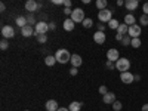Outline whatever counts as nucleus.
Masks as SVG:
<instances>
[{"mask_svg":"<svg viewBox=\"0 0 148 111\" xmlns=\"http://www.w3.org/2000/svg\"><path fill=\"white\" fill-rule=\"evenodd\" d=\"M71 5H73L71 0H64V6H65V8H71Z\"/></svg>","mask_w":148,"mask_h":111,"instance_id":"40","label":"nucleus"},{"mask_svg":"<svg viewBox=\"0 0 148 111\" xmlns=\"http://www.w3.org/2000/svg\"><path fill=\"white\" fill-rule=\"evenodd\" d=\"M96 28H98V31H102V33H105V24L99 22V24L96 25Z\"/></svg>","mask_w":148,"mask_h":111,"instance_id":"34","label":"nucleus"},{"mask_svg":"<svg viewBox=\"0 0 148 111\" xmlns=\"http://www.w3.org/2000/svg\"><path fill=\"white\" fill-rule=\"evenodd\" d=\"M133 76H135V82H139V80H141V76H139V74H133Z\"/></svg>","mask_w":148,"mask_h":111,"instance_id":"46","label":"nucleus"},{"mask_svg":"<svg viewBox=\"0 0 148 111\" xmlns=\"http://www.w3.org/2000/svg\"><path fill=\"white\" fill-rule=\"evenodd\" d=\"M125 24L126 25H135V24H136V18H135V15L133 14H127L126 16H125Z\"/></svg>","mask_w":148,"mask_h":111,"instance_id":"19","label":"nucleus"},{"mask_svg":"<svg viewBox=\"0 0 148 111\" xmlns=\"http://www.w3.org/2000/svg\"><path fill=\"white\" fill-rule=\"evenodd\" d=\"M34 30H36L37 34H46V33L49 31V22H46V21H39V22L36 24Z\"/></svg>","mask_w":148,"mask_h":111,"instance_id":"7","label":"nucleus"},{"mask_svg":"<svg viewBox=\"0 0 148 111\" xmlns=\"http://www.w3.org/2000/svg\"><path fill=\"white\" fill-rule=\"evenodd\" d=\"M98 19H99V22L102 24H108L111 19H113V12H111V9H104V10H99L98 12Z\"/></svg>","mask_w":148,"mask_h":111,"instance_id":"3","label":"nucleus"},{"mask_svg":"<svg viewBox=\"0 0 148 111\" xmlns=\"http://www.w3.org/2000/svg\"><path fill=\"white\" fill-rule=\"evenodd\" d=\"M141 45H142V42H141V39H132V47H135V49H138V47H141Z\"/></svg>","mask_w":148,"mask_h":111,"instance_id":"30","label":"nucleus"},{"mask_svg":"<svg viewBox=\"0 0 148 111\" xmlns=\"http://www.w3.org/2000/svg\"><path fill=\"white\" fill-rule=\"evenodd\" d=\"M16 25L19 27V28H24L25 25H28V21H27V16H24V15H21V16H16Z\"/></svg>","mask_w":148,"mask_h":111,"instance_id":"18","label":"nucleus"},{"mask_svg":"<svg viewBox=\"0 0 148 111\" xmlns=\"http://www.w3.org/2000/svg\"><path fill=\"white\" fill-rule=\"evenodd\" d=\"M49 30L55 31V30H56V24H55V22H49Z\"/></svg>","mask_w":148,"mask_h":111,"instance_id":"39","label":"nucleus"},{"mask_svg":"<svg viewBox=\"0 0 148 111\" xmlns=\"http://www.w3.org/2000/svg\"><path fill=\"white\" fill-rule=\"evenodd\" d=\"M53 5H64V0H52Z\"/></svg>","mask_w":148,"mask_h":111,"instance_id":"41","label":"nucleus"},{"mask_svg":"<svg viewBox=\"0 0 148 111\" xmlns=\"http://www.w3.org/2000/svg\"><path fill=\"white\" fill-rule=\"evenodd\" d=\"M58 111H70V110H68V108H64V107H59Z\"/></svg>","mask_w":148,"mask_h":111,"instance_id":"47","label":"nucleus"},{"mask_svg":"<svg viewBox=\"0 0 148 111\" xmlns=\"http://www.w3.org/2000/svg\"><path fill=\"white\" fill-rule=\"evenodd\" d=\"M0 10H2V12L6 10V5H5V3H0Z\"/></svg>","mask_w":148,"mask_h":111,"instance_id":"43","label":"nucleus"},{"mask_svg":"<svg viewBox=\"0 0 148 111\" xmlns=\"http://www.w3.org/2000/svg\"><path fill=\"white\" fill-rule=\"evenodd\" d=\"M82 24H83V27H84V28H90V27L93 25V19H92V18H86Z\"/></svg>","mask_w":148,"mask_h":111,"instance_id":"27","label":"nucleus"},{"mask_svg":"<svg viewBox=\"0 0 148 111\" xmlns=\"http://www.w3.org/2000/svg\"><path fill=\"white\" fill-rule=\"evenodd\" d=\"M116 70L120 73H126L130 70V61L127 58H120L116 62Z\"/></svg>","mask_w":148,"mask_h":111,"instance_id":"2","label":"nucleus"},{"mask_svg":"<svg viewBox=\"0 0 148 111\" xmlns=\"http://www.w3.org/2000/svg\"><path fill=\"white\" fill-rule=\"evenodd\" d=\"M141 33H142V27L139 25V24H135V25H130V27H129L127 36L132 37V39H139Z\"/></svg>","mask_w":148,"mask_h":111,"instance_id":"5","label":"nucleus"},{"mask_svg":"<svg viewBox=\"0 0 148 111\" xmlns=\"http://www.w3.org/2000/svg\"><path fill=\"white\" fill-rule=\"evenodd\" d=\"M141 111H148V104H144L142 108H141Z\"/></svg>","mask_w":148,"mask_h":111,"instance_id":"45","label":"nucleus"},{"mask_svg":"<svg viewBox=\"0 0 148 111\" xmlns=\"http://www.w3.org/2000/svg\"><path fill=\"white\" fill-rule=\"evenodd\" d=\"M34 37L37 39V42H39V43H42V45L47 42V36H46V34H37V33L34 31Z\"/></svg>","mask_w":148,"mask_h":111,"instance_id":"23","label":"nucleus"},{"mask_svg":"<svg viewBox=\"0 0 148 111\" xmlns=\"http://www.w3.org/2000/svg\"><path fill=\"white\" fill-rule=\"evenodd\" d=\"M117 6H125V2H123V0H117Z\"/></svg>","mask_w":148,"mask_h":111,"instance_id":"44","label":"nucleus"},{"mask_svg":"<svg viewBox=\"0 0 148 111\" xmlns=\"http://www.w3.org/2000/svg\"><path fill=\"white\" fill-rule=\"evenodd\" d=\"M121 45H123V46H130V45H132V37L125 36V37H123V40H121Z\"/></svg>","mask_w":148,"mask_h":111,"instance_id":"29","label":"nucleus"},{"mask_svg":"<svg viewBox=\"0 0 148 111\" xmlns=\"http://www.w3.org/2000/svg\"><path fill=\"white\" fill-rule=\"evenodd\" d=\"M99 93H101L102 96L108 93V89H107V86H101V88H99Z\"/></svg>","mask_w":148,"mask_h":111,"instance_id":"35","label":"nucleus"},{"mask_svg":"<svg viewBox=\"0 0 148 111\" xmlns=\"http://www.w3.org/2000/svg\"><path fill=\"white\" fill-rule=\"evenodd\" d=\"M8 47H9L8 40H6V39H2V42H0V49H2V51H6Z\"/></svg>","mask_w":148,"mask_h":111,"instance_id":"31","label":"nucleus"},{"mask_svg":"<svg viewBox=\"0 0 148 111\" xmlns=\"http://www.w3.org/2000/svg\"><path fill=\"white\" fill-rule=\"evenodd\" d=\"M107 6H108V2H107V0H96V8L99 9V10L107 9Z\"/></svg>","mask_w":148,"mask_h":111,"instance_id":"24","label":"nucleus"},{"mask_svg":"<svg viewBox=\"0 0 148 111\" xmlns=\"http://www.w3.org/2000/svg\"><path fill=\"white\" fill-rule=\"evenodd\" d=\"M45 64H46L47 67H53V65L56 64V58H55V55H47V56L45 58Z\"/></svg>","mask_w":148,"mask_h":111,"instance_id":"21","label":"nucleus"},{"mask_svg":"<svg viewBox=\"0 0 148 111\" xmlns=\"http://www.w3.org/2000/svg\"><path fill=\"white\" fill-rule=\"evenodd\" d=\"M127 33H129V25H126L125 22H123V24H120V25H119V28H117V34H121V36H127Z\"/></svg>","mask_w":148,"mask_h":111,"instance_id":"20","label":"nucleus"},{"mask_svg":"<svg viewBox=\"0 0 148 111\" xmlns=\"http://www.w3.org/2000/svg\"><path fill=\"white\" fill-rule=\"evenodd\" d=\"M139 25H141V27H147V25H148V15H144V14H142V15L139 16Z\"/></svg>","mask_w":148,"mask_h":111,"instance_id":"26","label":"nucleus"},{"mask_svg":"<svg viewBox=\"0 0 148 111\" xmlns=\"http://www.w3.org/2000/svg\"><path fill=\"white\" fill-rule=\"evenodd\" d=\"M71 65L74 67V68H79L82 64H83V59H82V56L80 55H77V53H74V55H71Z\"/></svg>","mask_w":148,"mask_h":111,"instance_id":"14","label":"nucleus"},{"mask_svg":"<svg viewBox=\"0 0 148 111\" xmlns=\"http://www.w3.org/2000/svg\"><path fill=\"white\" fill-rule=\"evenodd\" d=\"M77 73H79V70H77V68H74V67H71V68H70V74H71V76H77Z\"/></svg>","mask_w":148,"mask_h":111,"instance_id":"38","label":"nucleus"},{"mask_svg":"<svg viewBox=\"0 0 148 111\" xmlns=\"http://www.w3.org/2000/svg\"><path fill=\"white\" fill-rule=\"evenodd\" d=\"M123 37H125V36H121V34H116V40L121 43V40H123Z\"/></svg>","mask_w":148,"mask_h":111,"instance_id":"42","label":"nucleus"},{"mask_svg":"<svg viewBox=\"0 0 148 111\" xmlns=\"http://www.w3.org/2000/svg\"><path fill=\"white\" fill-rule=\"evenodd\" d=\"M27 21H28V25H34V27H36L37 21H36V18H34L33 14H28V15H27Z\"/></svg>","mask_w":148,"mask_h":111,"instance_id":"28","label":"nucleus"},{"mask_svg":"<svg viewBox=\"0 0 148 111\" xmlns=\"http://www.w3.org/2000/svg\"><path fill=\"white\" fill-rule=\"evenodd\" d=\"M102 101H104V104H107V105H113V104L117 101V99H116V93L108 92L107 95L102 96Z\"/></svg>","mask_w":148,"mask_h":111,"instance_id":"11","label":"nucleus"},{"mask_svg":"<svg viewBox=\"0 0 148 111\" xmlns=\"http://www.w3.org/2000/svg\"><path fill=\"white\" fill-rule=\"evenodd\" d=\"M138 6H139V2H138V0H126V2H125V8H126L127 10H130V12L136 10Z\"/></svg>","mask_w":148,"mask_h":111,"instance_id":"13","label":"nucleus"},{"mask_svg":"<svg viewBox=\"0 0 148 111\" xmlns=\"http://www.w3.org/2000/svg\"><path fill=\"white\" fill-rule=\"evenodd\" d=\"M62 27H64V30H65V31H73V30H74V27H76V22H74L71 18H67V19L62 22Z\"/></svg>","mask_w":148,"mask_h":111,"instance_id":"16","label":"nucleus"},{"mask_svg":"<svg viewBox=\"0 0 148 111\" xmlns=\"http://www.w3.org/2000/svg\"><path fill=\"white\" fill-rule=\"evenodd\" d=\"M82 107H83V104H82V102L73 101V102L68 105V110H70V111H80V110H82Z\"/></svg>","mask_w":148,"mask_h":111,"instance_id":"22","label":"nucleus"},{"mask_svg":"<svg viewBox=\"0 0 148 111\" xmlns=\"http://www.w3.org/2000/svg\"><path fill=\"white\" fill-rule=\"evenodd\" d=\"M74 22H83L84 19H86V16H84V10L83 9H80V8H76V9H73V14H71V16H70Z\"/></svg>","mask_w":148,"mask_h":111,"instance_id":"4","label":"nucleus"},{"mask_svg":"<svg viewBox=\"0 0 148 111\" xmlns=\"http://www.w3.org/2000/svg\"><path fill=\"white\" fill-rule=\"evenodd\" d=\"M55 58H56V62L59 64H67L71 61V53L67 51V49H58L55 52Z\"/></svg>","mask_w":148,"mask_h":111,"instance_id":"1","label":"nucleus"},{"mask_svg":"<svg viewBox=\"0 0 148 111\" xmlns=\"http://www.w3.org/2000/svg\"><path fill=\"white\" fill-rule=\"evenodd\" d=\"M2 36L3 39H12V37H15V28L12 25H3L2 27Z\"/></svg>","mask_w":148,"mask_h":111,"instance_id":"8","label":"nucleus"},{"mask_svg":"<svg viewBox=\"0 0 148 111\" xmlns=\"http://www.w3.org/2000/svg\"><path fill=\"white\" fill-rule=\"evenodd\" d=\"M120 59V52L116 47H111L107 51V61H111V62H117Z\"/></svg>","mask_w":148,"mask_h":111,"instance_id":"6","label":"nucleus"},{"mask_svg":"<svg viewBox=\"0 0 148 111\" xmlns=\"http://www.w3.org/2000/svg\"><path fill=\"white\" fill-rule=\"evenodd\" d=\"M37 9H39V3H37L36 0H27L25 2V10H28L30 14L36 12Z\"/></svg>","mask_w":148,"mask_h":111,"instance_id":"12","label":"nucleus"},{"mask_svg":"<svg viewBox=\"0 0 148 111\" xmlns=\"http://www.w3.org/2000/svg\"><path fill=\"white\" fill-rule=\"evenodd\" d=\"M119 25H120V22L117 21V19H111L110 22H108V28H111V30H116L117 31V28H119Z\"/></svg>","mask_w":148,"mask_h":111,"instance_id":"25","label":"nucleus"},{"mask_svg":"<svg viewBox=\"0 0 148 111\" xmlns=\"http://www.w3.org/2000/svg\"><path fill=\"white\" fill-rule=\"evenodd\" d=\"M34 28H33V25H25L24 28H21V34L24 36V37H31V36H34Z\"/></svg>","mask_w":148,"mask_h":111,"instance_id":"17","label":"nucleus"},{"mask_svg":"<svg viewBox=\"0 0 148 111\" xmlns=\"http://www.w3.org/2000/svg\"><path fill=\"white\" fill-rule=\"evenodd\" d=\"M142 12H144V15H148V2L142 5Z\"/></svg>","mask_w":148,"mask_h":111,"instance_id":"36","label":"nucleus"},{"mask_svg":"<svg viewBox=\"0 0 148 111\" xmlns=\"http://www.w3.org/2000/svg\"><path fill=\"white\" fill-rule=\"evenodd\" d=\"M45 110L46 111H58V102H56V99H49L45 104Z\"/></svg>","mask_w":148,"mask_h":111,"instance_id":"15","label":"nucleus"},{"mask_svg":"<svg viewBox=\"0 0 148 111\" xmlns=\"http://www.w3.org/2000/svg\"><path fill=\"white\" fill-rule=\"evenodd\" d=\"M121 108H123V104H121L120 101H116V102L113 104V110H114V111H120Z\"/></svg>","mask_w":148,"mask_h":111,"instance_id":"32","label":"nucleus"},{"mask_svg":"<svg viewBox=\"0 0 148 111\" xmlns=\"http://www.w3.org/2000/svg\"><path fill=\"white\" fill-rule=\"evenodd\" d=\"M105 68H107V70H116V62L107 61V62H105Z\"/></svg>","mask_w":148,"mask_h":111,"instance_id":"33","label":"nucleus"},{"mask_svg":"<svg viewBox=\"0 0 148 111\" xmlns=\"http://www.w3.org/2000/svg\"><path fill=\"white\" fill-rule=\"evenodd\" d=\"M105 40H107L105 33H102V31H96V33L93 34V42H95L96 45H104Z\"/></svg>","mask_w":148,"mask_h":111,"instance_id":"10","label":"nucleus"},{"mask_svg":"<svg viewBox=\"0 0 148 111\" xmlns=\"http://www.w3.org/2000/svg\"><path fill=\"white\" fill-rule=\"evenodd\" d=\"M120 80H121V83H125V84H132L135 82V76H133L130 71L120 73Z\"/></svg>","mask_w":148,"mask_h":111,"instance_id":"9","label":"nucleus"},{"mask_svg":"<svg viewBox=\"0 0 148 111\" xmlns=\"http://www.w3.org/2000/svg\"><path fill=\"white\" fill-rule=\"evenodd\" d=\"M64 14H65L67 16H71V14H73V9H71V8H65V9H64Z\"/></svg>","mask_w":148,"mask_h":111,"instance_id":"37","label":"nucleus"}]
</instances>
